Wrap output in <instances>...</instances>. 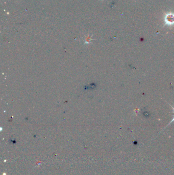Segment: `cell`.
<instances>
[{
	"label": "cell",
	"mask_w": 174,
	"mask_h": 175,
	"mask_svg": "<svg viewBox=\"0 0 174 175\" xmlns=\"http://www.w3.org/2000/svg\"><path fill=\"white\" fill-rule=\"evenodd\" d=\"M170 106H171V107H172V108L173 110V111H174V112H173V113H174V106H171V104H170ZM173 122H174V118H173L172 120H171V121L170 122V123H169V124H168V126H169V125H170V124H171V123H172Z\"/></svg>",
	"instance_id": "obj_1"
}]
</instances>
